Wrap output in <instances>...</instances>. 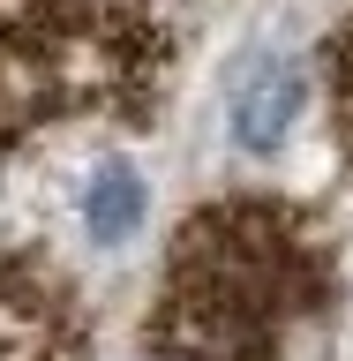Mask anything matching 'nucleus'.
Listing matches in <instances>:
<instances>
[{
  "instance_id": "f257e3e1",
  "label": "nucleus",
  "mask_w": 353,
  "mask_h": 361,
  "mask_svg": "<svg viewBox=\"0 0 353 361\" xmlns=\"http://www.w3.org/2000/svg\"><path fill=\"white\" fill-rule=\"evenodd\" d=\"M331 226L286 196H211L166 241L143 354L158 361H301L338 316Z\"/></svg>"
},
{
  "instance_id": "f03ea898",
  "label": "nucleus",
  "mask_w": 353,
  "mask_h": 361,
  "mask_svg": "<svg viewBox=\"0 0 353 361\" xmlns=\"http://www.w3.org/2000/svg\"><path fill=\"white\" fill-rule=\"evenodd\" d=\"M166 68L158 0H0V158L61 121H151Z\"/></svg>"
},
{
  "instance_id": "7ed1b4c3",
  "label": "nucleus",
  "mask_w": 353,
  "mask_h": 361,
  "mask_svg": "<svg viewBox=\"0 0 353 361\" xmlns=\"http://www.w3.org/2000/svg\"><path fill=\"white\" fill-rule=\"evenodd\" d=\"M0 361H90V301L53 248H0Z\"/></svg>"
},
{
  "instance_id": "20e7f679",
  "label": "nucleus",
  "mask_w": 353,
  "mask_h": 361,
  "mask_svg": "<svg viewBox=\"0 0 353 361\" xmlns=\"http://www.w3.org/2000/svg\"><path fill=\"white\" fill-rule=\"evenodd\" d=\"M301 106H309V61H301V53H286V45L248 53L241 75H233V98H225L233 143H241L248 158H271V151L293 135Z\"/></svg>"
},
{
  "instance_id": "39448f33",
  "label": "nucleus",
  "mask_w": 353,
  "mask_h": 361,
  "mask_svg": "<svg viewBox=\"0 0 353 361\" xmlns=\"http://www.w3.org/2000/svg\"><path fill=\"white\" fill-rule=\"evenodd\" d=\"M143 211H151V188H143V173H135L128 158H98L83 180V233L98 248H128L135 226H143Z\"/></svg>"
},
{
  "instance_id": "423d86ee",
  "label": "nucleus",
  "mask_w": 353,
  "mask_h": 361,
  "mask_svg": "<svg viewBox=\"0 0 353 361\" xmlns=\"http://www.w3.org/2000/svg\"><path fill=\"white\" fill-rule=\"evenodd\" d=\"M323 90H331V121H338V143L353 151V8L323 38Z\"/></svg>"
}]
</instances>
